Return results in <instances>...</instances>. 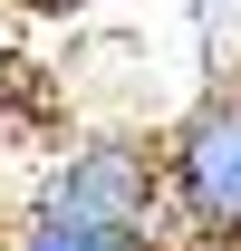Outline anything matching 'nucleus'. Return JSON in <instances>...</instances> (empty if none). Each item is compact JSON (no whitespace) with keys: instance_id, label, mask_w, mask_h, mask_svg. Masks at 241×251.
Here are the masks:
<instances>
[{"instance_id":"obj_1","label":"nucleus","mask_w":241,"mask_h":251,"mask_svg":"<svg viewBox=\"0 0 241 251\" xmlns=\"http://www.w3.org/2000/svg\"><path fill=\"white\" fill-rule=\"evenodd\" d=\"M20 213L77 222V232H125V242H174L164 232V184H154V145L135 126H96L68 155H48Z\"/></svg>"},{"instance_id":"obj_2","label":"nucleus","mask_w":241,"mask_h":251,"mask_svg":"<svg viewBox=\"0 0 241 251\" xmlns=\"http://www.w3.org/2000/svg\"><path fill=\"white\" fill-rule=\"evenodd\" d=\"M154 184H164V232H183L203 251H241V106H232V87L203 97L154 145Z\"/></svg>"},{"instance_id":"obj_3","label":"nucleus","mask_w":241,"mask_h":251,"mask_svg":"<svg viewBox=\"0 0 241 251\" xmlns=\"http://www.w3.org/2000/svg\"><path fill=\"white\" fill-rule=\"evenodd\" d=\"M0 232H10V251H174V242H125V232H77V222H48V213H20Z\"/></svg>"},{"instance_id":"obj_4","label":"nucleus","mask_w":241,"mask_h":251,"mask_svg":"<svg viewBox=\"0 0 241 251\" xmlns=\"http://www.w3.org/2000/svg\"><path fill=\"white\" fill-rule=\"evenodd\" d=\"M20 10H39V20H77L87 0H20Z\"/></svg>"},{"instance_id":"obj_5","label":"nucleus","mask_w":241,"mask_h":251,"mask_svg":"<svg viewBox=\"0 0 241 251\" xmlns=\"http://www.w3.org/2000/svg\"><path fill=\"white\" fill-rule=\"evenodd\" d=\"M0 58H10V20H0Z\"/></svg>"},{"instance_id":"obj_6","label":"nucleus","mask_w":241,"mask_h":251,"mask_svg":"<svg viewBox=\"0 0 241 251\" xmlns=\"http://www.w3.org/2000/svg\"><path fill=\"white\" fill-rule=\"evenodd\" d=\"M0 251H10V232H0Z\"/></svg>"},{"instance_id":"obj_7","label":"nucleus","mask_w":241,"mask_h":251,"mask_svg":"<svg viewBox=\"0 0 241 251\" xmlns=\"http://www.w3.org/2000/svg\"><path fill=\"white\" fill-rule=\"evenodd\" d=\"M232 106H241V87H232Z\"/></svg>"}]
</instances>
